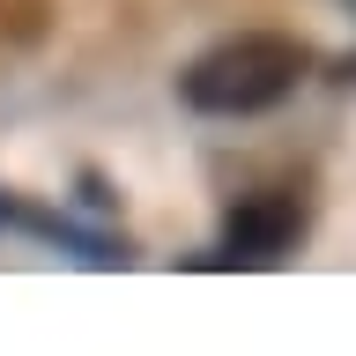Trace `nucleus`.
<instances>
[{
    "label": "nucleus",
    "instance_id": "2",
    "mask_svg": "<svg viewBox=\"0 0 356 356\" xmlns=\"http://www.w3.org/2000/svg\"><path fill=\"white\" fill-rule=\"evenodd\" d=\"M297 230H305V200L289 193V186L252 193V200H238V216H230V230H222L216 267H275L289 245H297Z\"/></svg>",
    "mask_w": 356,
    "mask_h": 356
},
{
    "label": "nucleus",
    "instance_id": "1",
    "mask_svg": "<svg viewBox=\"0 0 356 356\" xmlns=\"http://www.w3.org/2000/svg\"><path fill=\"white\" fill-rule=\"evenodd\" d=\"M312 74V52L282 30H238V38L208 44L186 74H178V97L208 119H260L282 97H297V82Z\"/></svg>",
    "mask_w": 356,
    "mask_h": 356
}]
</instances>
